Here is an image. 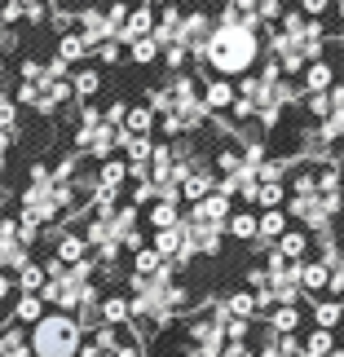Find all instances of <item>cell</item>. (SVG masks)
Listing matches in <instances>:
<instances>
[{
	"instance_id": "cell-1",
	"label": "cell",
	"mask_w": 344,
	"mask_h": 357,
	"mask_svg": "<svg viewBox=\"0 0 344 357\" xmlns=\"http://www.w3.org/2000/svg\"><path fill=\"white\" fill-rule=\"evenodd\" d=\"M203 58H208L221 75H243V71H252L256 58H260V40H256V31H247V26H239V22H230V26L221 22L208 36Z\"/></svg>"
},
{
	"instance_id": "cell-2",
	"label": "cell",
	"mask_w": 344,
	"mask_h": 357,
	"mask_svg": "<svg viewBox=\"0 0 344 357\" xmlns=\"http://www.w3.org/2000/svg\"><path fill=\"white\" fill-rule=\"evenodd\" d=\"M27 344H31V357H80V344H84V331L71 313H45L31 331H27Z\"/></svg>"
},
{
	"instance_id": "cell-3",
	"label": "cell",
	"mask_w": 344,
	"mask_h": 357,
	"mask_svg": "<svg viewBox=\"0 0 344 357\" xmlns=\"http://www.w3.org/2000/svg\"><path fill=\"white\" fill-rule=\"evenodd\" d=\"M230 199L221 195V190H212L203 203H195V212H190V221L195 225H216V229H225V221H230Z\"/></svg>"
},
{
	"instance_id": "cell-4",
	"label": "cell",
	"mask_w": 344,
	"mask_h": 357,
	"mask_svg": "<svg viewBox=\"0 0 344 357\" xmlns=\"http://www.w3.org/2000/svg\"><path fill=\"white\" fill-rule=\"evenodd\" d=\"M327 287H331V269L322 260H300V291H305L309 305L327 296Z\"/></svg>"
},
{
	"instance_id": "cell-5",
	"label": "cell",
	"mask_w": 344,
	"mask_h": 357,
	"mask_svg": "<svg viewBox=\"0 0 344 357\" xmlns=\"http://www.w3.org/2000/svg\"><path fill=\"white\" fill-rule=\"evenodd\" d=\"M133 322V305L119 291H102V326H128Z\"/></svg>"
},
{
	"instance_id": "cell-6",
	"label": "cell",
	"mask_w": 344,
	"mask_h": 357,
	"mask_svg": "<svg viewBox=\"0 0 344 357\" xmlns=\"http://www.w3.org/2000/svg\"><path fill=\"white\" fill-rule=\"evenodd\" d=\"M300 322H305V313H300V305H274V313L265 318V326L274 335H296Z\"/></svg>"
},
{
	"instance_id": "cell-7",
	"label": "cell",
	"mask_w": 344,
	"mask_h": 357,
	"mask_svg": "<svg viewBox=\"0 0 344 357\" xmlns=\"http://www.w3.org/2000/svg\"><path fill=\"white\" fill-rule=\"evenodd\" d=\"M49 313V305L40 296H18L13 300V313H9V322H18V326H27V331H31V326L40 322Z\"/></svg>"
},
{
	"instance_id": "cell-8",
	"label": "cell",
	"mask_w": 344,
	"mask_h": 357,
	"mask_svg": "<svg viewBox=\"0 0 344 357\" xmlns=\"http://www.w3.org/2000/svg\"><path fill=\"white\" fill-rule=\"evenodd\" d=\"M53 260H62L66 269L80 265V260H89V243H84V234H62L58 243H53Z\"/></svg>"
},
{
	"instance_id": "cell-9",
	"label": "cell",
	"mask_w": 344,
	"mask_h": 357,
	"mask_svg": "<svg viewBox=\"0 0 344 357\" xmlns=\"http://www.w3.org/2000/svg\"><path fill=\"white\" fill-rule=\"evenodd\" d=\"M13 282H18V296H40V291H45V282H49V273H45V265L27 260V265L13 273Z\"/></svg>"
},
{
	"instance_id": "cell-10",
	"label": "cell",
	"mask_w": 344,
	"mask_h": 357,
	"mask_svg": "<svg viewBox=\"0 0 344 357\" xmlns=\"http://www.w3.org/2000/svg\"><path fill=\"white\" fill-rule=\"evenodd\" d=\"M313 326L318 331H336V326L344 322V300H313Z\"/></svg>"
},
{
	"instance_id": "cell-11",
	"label": "cell",
	"mask_w": 344,
	"mask_h": 357,
	"mask_svg": "<svg viewBox=\"0 0 344 357\" xmlns=\"http://www.w3.org/2000/svg\"><path fill=\"white\" fill-rule=\"evenodd\" d=\"M225 234L239 238V243H256V234H260V216H252V212H230Z\"/></svg>"
},
{
	"instance_id": "cell-12",
	"label": "cell",
	"mask_w": 344,
	"mask_h": 357,
	"mask_svg": "<svg viewBox=\"0 0 344 357\" xmlns=\"http://www.w3.org/2000/svg\"><path fill=\"white\" fill-rule=\"evenodd\" d=\"M155 252L163 256V260H177L181 256V247H186V225H172V229H155Z\"/></svg>"
},
{
	"instance_id": "cell-13",
	"label": "cell",
	"mask_w": 344,
	"mask_h": 357,
	"mask_svg": "<svg viewBox=\"0 0 344 357\" xmlns=\"http://www.w3.org/2000/svg\"><path fill=\"white\" fill-rule=\"evenodd\" d=\"M128 181V163L119 159H102V172H98V190L102 195H119V185Z\"/></svg>"
},
{
	"instance_id": "cell-14",
	"label": "cell",
	"mask_w": 344,
	"mask_h": 357,
	"mask_svg": "<svg viewBox=\"0 0 344 357\" xmlns=\"http://www.w3.org/2000/svg\"><path fill=\"white\" fill-rule=\"evenodd\" d=\"M212 190H216V176L199 168L195 176H186V181H181V199H186V203H203Z\"/></svg>"
},
{
	"instance_id": "cell-15",
	"label": "cell",
	"mask_w": 344,
	"mask_h": 357,
	"mask_svg": "<svg viewBox=\"0 0 344 357\" xmlns=\"http://www.w3.org/2000/svg\"><path fill=\"white\" fill-rule=\"evenodd\" d=\"M274 252H278L283 260H296V265H300V260H305V252H309V234H300V229H287V234L274 243Z\"/></svg>"
},
{
	"instance_id": "cell-16",
	"label": "cell",
	"mask_w": 344,
	"mask_h": 357,
	"mask_svg": "<svg viewBox=\"0 0 344 357\" xmlns=\"http://www.w3.org/2000/svg\"><path fill=\"white\" fill-rule=\"evenodd\" d=\"M155 111L150 106H128V119H124V132L128 137H150V128H155Z\"/></svg>"
},
{
	"instance_id": "cell-17",
	"label": "cell",
	"mask_w": 344,
	"mask_h": 357,
	"mask_svg": "<svg viewBox=\"0 0 344 357\" xmlns=\"http://www.w3.org/2000/svg\"><path fill=\"white\" fill-rule=\"evenodd\" d=\"M336 349H340L336 331H318V326H313V331L305 335V353L309 357H336Z\"/></svg>"
},
{
	"instance_id": "cell-18",
	"label": "cell",
	"mask_w": 344,
	"mask_h": 357,
	"mask_svg": "<svg viewBox=\"0 0 344 357\" xmlns=\"http://www.w3.org/2000/svg\"><path fill=\"white\" fill-rule=\"evenodd\" d=\"M150 31H155V13H150V9H133L128 13V26H124V40L133 45V40H146Z\"/></svg>"
},
{
	"instance_id": "cell-19",
	"label": "cell",
	"mask_w": 344,
	"mask_h": 357,
	"mask_svg": "<svg viewBox=\"0 0 344 357\" xmlns=\"http://www.w3.org/2000/svg\"><path fill=\"white\" fill-rule=\"evenodd\" d=\"M287 234V212L283 208H274V212H260V234L256 238H265V243H278Z\"/></svg>"
},
{
	"instance_id": "cell-20",
	"label": "cell",
	"mask_w": 344,
	"mask_h": 357,
	"mask_svg": "<svg viewBox=\"0 0 344 357\" xmlns=\"http://www.w3.org/2000/svg\"><path fill=\"white\" fill-rule=\"evenodd\" d=\"M163 265H168V260H163L155 247H142V252H133V273H142V278H155Z\"/></svg>"
},
{
	"instance_id": "cell-21",
	"label": "cell",
	"mask_w": 344,
	"mask_h": 357,
	"mask_svg": "<svg viewBox=\"0 0 344 357\" xmlns=\"http://www.w3.org/2000/svg\"><path fill=\"white\" fill-rule=\"evenodd\" d=\"M225 313H230V318L252 322V318H256V296H252V291H234V296H225Z\"/></svg>"
},
{
	"instance_id": "cell-22",
	"label": "cell",
	"mask_w": 344,
	"mask_h": 357,
	"mask_svg": "<svg viewBox=\"0 0 344 357\" xmlns=\"http://www.w3.org/2000/svg\"><path fill=\"white\" fill-rule=\"evenodd\" d=\"M203 106H208V111H225V106H234V84H225V79L208 84V93H203Z\"/></svg>"
},
{
	"instance_id": "cell-23",
	"label": "cell",
	"mask_w": 344,
	"mask_h": 357,
	"mask_svg": "<svg viewBox=\"0 0 344 357\" xmlns=\"http://www.w3.org/2000/svg\"><path fill=\"white\" fill-rule=\"evenodd\" d=\"M146 221L155 225V229H172V225H181V216H177V203H163V199H159L155 208H150Z\"/></svg>"
},
{
	"instance_id": "cell-24",
	"label": "cell",
	"mask_w": 344,
	"mask_h": 357,
	"mask_svg": "<svg viewBox=\"0 0 344 357\" xmlns=\"http://www.w3.org/2000/svg\"><path fill=\"white\" fill-rule=\"evenodd\" d=\"M305 89H309V93H327V89H331V66H327V62H309Z\"/></svg>"
},
{
	"instance_id": "cell-25",
	"label": "cell",
	"mask_w": 344,
	"mask_h": 357,
	"mask_svg": "<svg viewBox=\"0 0 344 357\" xmlns=\"http://www.w3.org/2000/svg\"><path fill=\"white\" fill-rule=\"evenodd\" d=\"M256 203H260L265 212L283 208V203H287V185H283V181H278V185H260V190H256Z\"/></svg>"
},
{
	"instance_id": "cell-26",
	"label": "cell",
	"mask_w": 344,
	"mask_h": 357,
	"mask_svg": "<svg viewBox=\"0 0 344 357\" xmlns=\"http://www.w3.org/2000/svg\"><path fill=\"white\" fill-rule=\"evenodd\" d=\"M155 58H159V40H155V36L133 40V62H137V66H150Z\"/></svg>"
},
{
	"instance_id": "cell-27",
	"label": "cell",
	"mask_w": 344,
	"mask_h": 357,
	"mask_svg": "<svg viewBox=\"0 0 344 357\" xmlns=\"http://www.w3.org/2000/svg\"><path fill=\"white\" fill-rule=\"evenodd\" d=\"M84 36H62L58 40V62H75V58H84Z\"/></svg>"
},
{
	"instance_id": "cell-28",
	"label": "cell",
	"mask_w": 344,
	"mask_h": 357,
	"mask_svg": "<svg viewBox=\"0 0 344 357\" xmlns=\"http://www.w3.org/2000/svg\"><path fill=\"white\" fill-rule=\"evenodd\" d=\"M71 89L80 93V98H98V93H102V75H98V71H80Z\"/></svg>"
},
{
	"instance_id": "cell-29",
	"label": "cell",
	"mask_w": 344,
	"mask_h": 357,
	"mask_svg": "<svg viewBox=\"0 0 344 357\" xmlns=\"http://www.w3.org/2000/svg\"><path fill=\"white\" fill-rule=\"evenodd\" d=\"M0 132H18V106H13L9 98H0Z\"/></svg>"
},
{
	"instance_id": "cell-30",
	"label": "cell",
	"mask_w": 344,
	"mask_h": 357,
	"mask_svg": "<svg viewBox=\"0 0 344 357\" xmlns=\"http://www.w3.org/2000/svg\"><path fill=\"white\" fill-rule=\"evenodd\" d=\"M309 115H322V119H331V115H336V106H331V93H309Z\"/></svg>"
},
{
	"instance_id": "cell-31",
	"label": "cell",
	"mask_w": 344,
	"mask_h": 357,
	"mask_svg": "<svg viewBox=\"0 0 344 357\" xmlns=\"http://www.w3.org/2000/svg\"><path fill=\"white\" fill-rule=\"evenodd\" d=\"M49 26H53V31H62V36H66V31L75 26V13H71V9H62V5H58V9H49Z\"/></svg>"
},
{
	"instance_id": "cell-32",
	"label": "cell",
	"mask_w": 344,
	"mask_h": 357,
	"mask_svg": "<svg viewBox=\"0 0 344 357\" xmlns=\"http://www.w3.org/2000/svg\"><path fill=\"white\" fill-rule=\"evenodd\" d=\"M128 199H133V208H146V203L155 199V181H137V185L128 190Z\"/></svg>"
},
{
	"instance_id": "cell-33",
	"label": "cell",
	"mask_w": 344,
	"mask_h": 357,
	"mask_svg": "<svg viewBox=\"0 0 344 357\" xmlns=\"http://www.w3.org/2000/svg\"><path fill=\"white\" fill-rule=\"evenodd\" d=\"M128 5H111L106 9V31H119V26H128Z\"/></svg>"
},
{
	"instance_id": "cell-34",
	"label": "cell",
	"mask_w": 344,
	"mask_h": 357,
	"mask_svg": "<svg viewBox=\"0 0 344 357\" xmlns=\"http://www.w3.org/2000/svg\"><path fill=\"white\" fill-rule=\"evenodd\" d=\"M159 128H163V137H181L186 123H181V115H177V111H168V115H159Z\"/></svg>"
},
{
	"instance_id": "cell-35",
	"label": "cell",
	"mask_w": 344,
	"mask_h": 357,
	"mask_svg": "<svg viewBox=\"0 0 344 357\" xmlns=\"http://www.w3.org/2000/svg\"><path fill=\"white\" fill-rule=\"evenodd\" d=\"M119 49H124V45H119V40H102V45H98V49H93V53H98V58H102L106 66H111V62H119Z\"/></svg>"
},
{
	"instance_id": "cell-36",
	"label": "cell",
	"mask_w": 344,
	"mask_h": 357,
	"mask_svg": "<svg viewBox=\"0 0 344 357\" xmlns=\"http://www.w3.org/2000/svg\"><path fill=\"white\" fill-rule=\"evenodd\" d=\"M221 357H256V349L247 340H225V353Z\"/></svg>"
},
{
	"instance_id": "cell-37",
	"label": "cell",
	"mask_w": 344,
	"mask_h": 357,
	"mask_svg": "<svg viewBox=\"0 0 344 357\" xmlns=\"http://www.w3.org/2000/svg\"><path fill=\"white\" fill-rule=\"evenodd\" d=\"M186 58H190V53H186V45H177V40L163 49V62H168V66H186Z\"/></svg>"
},
{
	"instance_id": "cell-38",
	"label": "cell",
	"mask_w": 344,
	"mask_h": 357,
	"mask_svg": "<svg viewBox=\"0 0 344 357\" xmlns=\"http://www.w3.org/2000/svg\"><path fill=\"white\" fill-rule=\"evenodd\" d=\"M9 300H18V282H13V273H0V305H9Z\"/></svg>"
},
{
	"instance_id": "cell-39",
	"label": "cell",
	"mask_w": 344,
	"mask_h": 357,
	"mask_svg": "<svg viewBox=\"0 0 344 357\" xmlns=\"http://www.w3.org/2000/svg\"><path fill=\"white\" fill-rule=\"evenodd\" d=\"M230 111H234V119H252V115H256V102H252V98H234Z\"/></svg>"
},
{
	"instance_id": "cell-40",
	"label": "cell",
	"mask_w": 344,
	"mask_h": 357,
	"mask_svg": "<svg viewBox=\"0 0 344 357\" xmlns=\"http://www.w3.org/2000/svg\"><path fill=\"white\" fill-rule=\"evenodd\" d=\"M256 9H260V18H269V22H274V18H283V0H260Z\"/></svg>"
},
{
	"instance_id": "cell-41",
	"label": "cell",
	"mask_w": 344,
	"mask_h": 357,
	"mask_svg": "<svg viewBox=\"0 0 344 357\" xmlns=\"http://www.w3.org/2000/svg\"><path fill=\"white\" fill-rule=\"evenodd\" d=\"M115 357H146V349H142V340H124L115 349Z\"/></svg>"
},
{
	"instance_id": "cell-42",
	"label": "cell",
	"mask_w": 344,
	"mask_h": 357,
	"mask_svg": "<svg viewBox=\"0 0 344 357\" xmlns=\"http://www.w3.org/2000/svg\"><path fill=\"white\" fill-rule=\"evenodd\" d=\"M300 5H305V13H313V18H318V13L331 5V0H300Z\"/></svg>"
},
{
	"instance_id": "cell-43",
	"label": "cell",
	"mask_w": 344,
	"mask_h": 357,
	"mask_svg": "<svg viewBox=\"0 0 344 357\" xmlns=\"http://www.w3.org/2000/svg\"><path fill=\"white\" fill-rule=\"evenodd\" d=\"M336 238H340V252H344V225H340V234H336Z\"/></svg>"
}]
</instances>
